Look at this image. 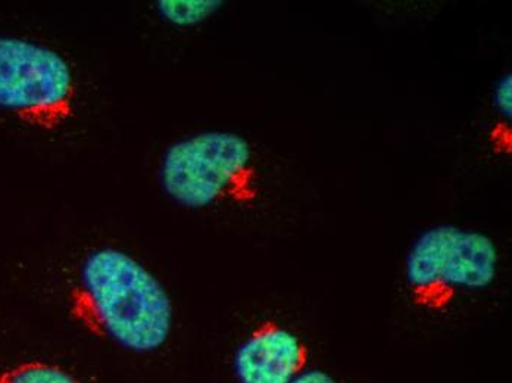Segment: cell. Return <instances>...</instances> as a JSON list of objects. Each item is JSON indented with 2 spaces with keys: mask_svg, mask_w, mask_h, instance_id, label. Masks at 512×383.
<instances>
[{
  "mask_svg": "<svg viewBox=\"0 0 512 383\" xmlns=\"http://www.w3.org/2000/svg\"><path fill=\"white\" fill-rule=\"evenodd\" d=\"M498 267V247L486 233L439 224L424 230L408 251V297L418 310L445 313L465 292L489 288Z\"/></svg>",
  "mask_w": 512,
  "mask_h": 383,
  "instance_id": "obj_2",
  "label": "cell"
},
{
  "mask_svg": "<svg viewBox=\"0 0 512 383\" xmlns=\"http://www.w3.org/2000/svg\"><path fill=\"white\" fill-rule=\"evenodd\" d=\"M71 311L84 328L134 353L159 350L173 330L170 295L120 249H98L86 258Z\"/></svg>",
  "mask_w": 512,
  "mask_h": 383,
  "instance_id": "obj_1",
  "label": "cell"
},
{
  "mask_svg": "<svg viewBox=\"0 0 512 383\" xmlns=\"http://www.w3.org/2000/svg\"><path fill=\"white\" fill-rule=\"evenodd\" d=\"M0 383H84L67 370L43 361H27L5 370Z\"/></svg>",
  "mask_w": 512,
  "mask_h": 383,
  "instance_id": "obj_7",
  "label": "cell"
},
{
  "mask_svg": "<svg viewBox=\"0 0 512 383\" xmlns=\"http://www.w3.org/2000/svg\"><path fill=\"white\" fill-rule=\"evenodd\" d=\"M289 383H339V381L324 370L307 369Z\"/></svg>",
  "mask_w": 512,
  "mask_h": 383,
  "instance_id": "obj_9",
  "label": "cell"
},
{
  "mask_svg": "<svg viewBox=\"0 0 512 383\" xmlns=\"http://www.w3.org/2000/svg\"><path fill=\"white\" fill-rule=\"evenodd\" d=\"M76 105L70 64L51 48L0 37V110L42 130L67 123Z\"/></svg>",
  "mask_w": 512,
  "mask_h": 383,
  "instance_id": "obj_4",
  "label": "cell"
},
{
  "mask_svg": "<svg viewBox=\"0 0 512 383\" xmlns=\"http://www.w3.org/2000/svg\"><path fill=\"white\" fill-rule=\"evenodd\" d=\"M251 143L231 132H205L174 143L159 167L162 189L181 207L202 210L255 196Z\"/></svg>",
  "mask_w": 512,
  "mask_h": 383,
  "instance_id": "obj_3",
  "label": "cell"
},
{
  "mask_svg": "<svg viewBox=\"0 0 512 383\" xmlns=\"http://www.w3.org/2000/svg\"><path fill=\"white\" fill-rule=\"evenodd\" d=\"M221 0H161L156 12L171 26L193 27L205 23L223 8Z\"/></svg>",
  "mask_w": 512,
  "mask_h": 383,
  "instance_id": "obj_6",
  "label": "cell"
},
{
  "mask_svg": "<svg viewBox=\"0 0 512 383\" xmlns=\"http://www.w3.org/2000/svg\"><path fill=\"white\" fill-rule=\"evenodd\" d=\"M493 104L499 114L511 120L512 118V76L505 74L495 86L493 92Z\"/></svg>",
  "mask_w": 512,
  "mask_h": 383,
  "instance_id": "obj_8",
  "label": "cell"
},
{
  "mask_svg": "<svg viewBox=\"0 0 512 383\" xmlns=\"http://www.w3.org/2000/svg\"><path fill=\"white\" fill-rule=\"evenodd\" d=\"M311 351L295 332L276 320H264L234 354L240 383H289L308 369Z\"/></svg>",
  "mask_w": 512,
  "mask_h": 383,
  "instance_id": "obj_5",
  "label": "cell"
}]
</instances>
